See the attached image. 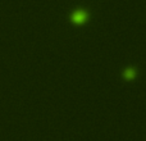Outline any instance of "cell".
I'll use <instances>...</instances> for the list:
<instances>
[{
	"label": "cell",
	"mask_w": 146,
	"mask_h": 141,
	"mask_svg": "<svg viewBox=\"0 0 146 141\" xmlns=\"http://www.w3.org/2000/svg\"><path fill=\"white\" fill-rule=\"evenodd\" d=\"M123 77L126 78V80H133V78L136 77V70L133 68H127L123 72Z\"/></svg>",
	"instance_id": "2"
},
{
	"label": "cell",
	"mask_w": 146,
	"mask_h": 141,
	"mask_svg": "<svg viewBox=\"0 0 146 141\" xmlns=\"http://www.w3.org/2000/svg\"><path fill=\"white\" fill-rule=\"evenodd\" d=\"M88 19V12L86 9H76L71 14V21L74 25H83Z\"/></svg>",
	"instance_id": "1"
}]
</instances>
